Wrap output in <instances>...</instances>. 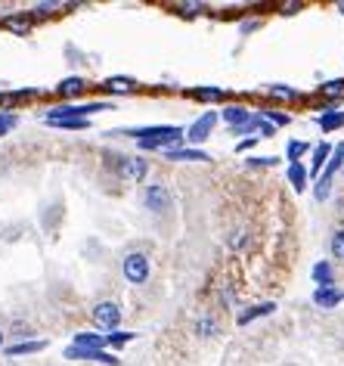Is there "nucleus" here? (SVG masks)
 Instances as JSON below:
<instances>
[{
	"label": "nucleus",
	"mask_w": 344,
	"mask_h": 366,
	"mask_svg": "<svg viewBox=\"0 0 344 366\" xmlns=\"http://www.w3.org/2000/svg\"><path fill=\"white\" fill-rule=\"evenodd\" d=\"M273 165H280V158H276V156H261V158H248V168H273Z\"/></svg>",
	"instance_id": "nucleus-33"
},
{
	"label": "nucleus",
	"mask_w": 344,
	"mask_h": 366,
	"mask_svg": "<svg viewBox=\"0 0 344 366\" xmlns=\"http://www.w3.org/2000/svg\"><path fill=\"white\" fill-rule=\"evenodd\" d=\"M316 124H320L322 131H338L344 124V112H335V109H326L320 118H316Z\"/></svg>",
	"instance_id": "nucleus-17"
},
{
	"label": "nucleus",
	"mask_w": 344,
	"mask_h": 366,
	"mask_svg": "<svg viewBox=\"0 0 344 366\" xmlns=\"http://www.w3.org/2000/svg\"><path fill=\"white\" fill-rule=\"evenodd\" d=\"M344 301V292L338 289V285H316L313 289V304L322 310H332L338 308V304Z\"/></svg>",
	"instance_id": "nucleus-9"
},
{
	"label": "nucleus",
	"mask_w": 344,
	"mask_h": 366,
	"mask_svg": "<svg viewBox=\"0 0 344 366\" xmlns=\"http://www.w3.org/2000/svg\"><path fill=\"white\" fill-rule=\"evenodd\" d=\"M47 348V342H19V344H10L6 354L10 357H22V354H37V351Z\"/></svg>",
	"instance_id": "nucleus-18"
},
{
	"label": "nucleus",
	"mask_w": 344,
	"mask_h": 366,
	"mask_svg": "<svg viewBox=\"0 0 344 366\" xmlns=\"http://www.w3.org/2000/svg\"><path fill=\"white\" fill-rule=\"evenodd\" d=\"M16 124H19V118L12 115V112H0V137H6Z\"/></svg>",
	"instance_id": "nucleus-28"
},
{
	"label": "nucleus",
	"mask_w": 344,
	"mask_h": 366,
	"mask_svg": "<svg viewBox=\"0 0 344 366\" xmlns=\"http://www.w3.org/2000/svg\"><path fill=\"white\" fill-rule=\"evenodd\" d=\"M62 3H37V16H50L53 10H59Z\"/></svg>",
	"instance_id": "nucleus-36"
},
{
	"label": "nucleus",
	"mask_w": 344,
	"mask_h": 366,
	"mask_svg": "<svg viewBox=\"0 0 344 366\" xmlns=\"http://www.w3.org/2000/svg\"><path fill=\"white\" fill-rule=\"evenodd\" d=\"M75 348L103 351L105 348V335H96V332H78V335H75Z\"/></svg>",
	"instance_id": "nucleus-13"
},
{
	"label": "nucleus",
	"mask_w": 344,
	"mask_h": 366,
	"mask_svg": "<svg viewBox=\"0 0 344 366\" xmlns=\"http://www.w3.org/2000/svg\"><path fill=\"white\" fill-rule=\"evenodd\" d=\"M329 156H332V146H329V143H320V146H316V149H313V162H310V177L320 174L322 165L329 162Z\"/></svg>",
	"instance_id": "nucleus-15"
},
{
	"label": "nucleus",
	"mask_w": 344,
	"mask_h": 366,
	"mask_svg": "<svg viewBox=\"0 0 344 366\" xmlns=\"http://www.w3.org/2000/svg\"><path fill=\"white\" fill-rule=\"evenodd\" d=\"M221 118L230 124V128H239V124H246L251 118V112L246 109V106H227V109L221 112Z\"/></svg>",
	"instance_id": "nucleus-12"
},
{
	"label": "nucleus",
	"mask_w": 344,
	"mask_h": 366,
	"mask_svg": "<svg viewBox=\"0 0 344 366\" xmlns=\"http://www.w3.org/2000/svg\"><path fill=\"white\" fill-rule=\"evenodd\" d=\"M295 10H301V3H298V0H292V3H282V13H289V16H292Z\"/></svg>",
	"instance_id": "nucleus-40"
},
{
	"label": "nucleus",
	"mask_w": 344,
	"mask_h": 366,
	"mask_svg": "<svg viewBox=\"0 0 344 366\" xmlns=\"http://www.w3.org/2000/svg\"><path fill=\"white\" fill-rule=\"evenodd\" d=\"M105 88L115 90V93H128V90H134V78H109Z\"/></svg>",
	"instance_id": "nucleus-26"
},
{
	"label": "nucleus",
	"mask_w": 344,
	"mask_h": 366,
	"mask_svg": "<svg viewBox=\"0 0 344 366\" xmlns=\"http://www.w3.org/2000/svg\"><path fill=\"white\" fill-rule=\"evenodd\" d=\"M329 192H332V181H329V177H320V181H316L313 196L320 199V202H326V199H329Z\"/></svg>",
	"instance_id": "nucleus-31"
},
{
	"label": "nucleus",
	"mask_w": 344,
	"mask_h": 366,
	"mask_svg": "<svg viewBox=\"0 0 344 366\" xmlns=\"http://www.w3.org/2000/svg\"><path fill=\"white\" fill-rule=\"evenodd\" d=\"M130 137H137L140 149H177V143L187 140V131L177 128V124H155V128H137L130 131Z\"/></svg>",
	"instance_id": "nucleus-1"
},
{
	"label": "nucleus",
	"mask_w": 344,
	"mask_h": 366,
	"mask_svg": "<svg viewBox=\"0 0 344 366\" xmlns=\"http://www.w3.org/2000/svg\"><path fill=\"white\" fill-rule=\"evenodd\" d=\"M0 344H3V332H0Z\"/></svg>",
	"instance_id": "nucleus-42"
},
{
	"label": "nucleus",
	"mask_w": 344,
	"mask_h": 366,
	"mask_svg": "<svg viewBox=\"0 0 344 366\" xmlns=\"http://www.w3.org/2000/svg\"><path fill=\"white\" fill-rule=\"evenodd\" d=\"M90 317H94V323L99 329H118V323H121V308H118L115 301H99L94 310H90Z\"/></svg>",
	"instance_id": "nucleus-6"
},
{
	"label": "nucleus",
	"mask_w": 344,
	"mask_h": 366,
	"mask_svg": "<svg viewBox=\"0 0 344 366\" xmlns=\"http://www.w3.org/2000/svg\"><path fill=\"white\" fill-rule=\"evenodd\" d=\"M164 156H168L171 162H211V156L202 149H168Z\"/></svg>",
	"instance_id": "nucleus-10"
},
{
	"label": "nucleus",
	"mask_w": 344,
	"mask_h": 366,
	"mask_svg": "<svg viewBox=\"0 0 344 366\" xmlns=\"http://www.w3.org/2000/svg\"><path fill=\"white\" fill-rule=\"evenodd\" d=\"M177 10H183L187 16H196V10H202L198 3H177Z\"/></svg>",
	"instance_id": "nucleus-38"
},
{
	"label": "nucleus",
	"mask_w": 344,
	"mask_h": 366,
	"mask_svg": "<svg viewBox=\"0 0 344 366\" xmlns=\"http://www.w3.org/2000/svg\"><path fill=\"white\" fill-rule=\"evenodd\" d=\"M332 255L344 261V230H335L332 233Z\"/></svg>",
	"instance_id": "nucleus-32"
},
{
	"label": "nucleus",
	"mask_w": 344,
	"mask_h": 366,
	"mask_svg": "<svg viewBox=\"0 0 344 366\" xmlns=\"http://www.w3.org/2000/svg\"><path fill=\"white\" fill-rule=\"evenodd\" d=\"M261 118H267V122L273 124V128H282V124H289V122H292L289 115H282V112H273V109H270V112H264Z\"/></svg>",
	"instance_id": "nucleus-34"
},
{
	"label": "nucleus",
	"mask_w": 344,
	"mask_h": 366,
	"mask_svg": "<svg viewBox=\"0 0 344 366\" xmlns=\"http://www.w3.org/2000/svg\"><path fill=\"white\" fill-rule=\"evenodd\" d=\"M193 97L202 99V103H217V99L227 97V90H223V88H196Z\"/></svg>",
	"instance_id": "nucleus-20"
},
{
	"label": "nucleus",
	"mask_w": 344,
	"mask_h": 366,
	"mask_svg": "<svg viewBox=\"0 0 344 366\" xmlns=\"http://www.w3.org/2000/svg\"><path fill=\"white\" fill-rule=\"evenodd\" d=\"M289 183H292L298 192L307 190V168H304L301 162H292V165H289Z\"/></svg>",
	"instance_id": "nucleus-14"
},
{
	"label": "nucleus",
	"mask_w": 344,
	"mask_h": 366,
	"mask_svg": "<svg viewBox=\"0 0 344 366\" xmlns=\"http://www.w3.org/2000/svg\"><path fill=\"white\" fill-rule=\"evenodd\" d=\"M270 97H276V99H298L301 93H298L295 88H286V84H273V88H267Z\"/></svg>",
	"instance_id": "nucleus-25"
},
{
	"label": "nucleus",
	"mask_w": 344,
	"mask_h": 366,
	"mask_svg": "<svg viewBox=\"0 0 344 366\" xmlns=\"http://www.w3.org/2000/svg\"><path fill=\"white\" fill-rule=\"evenodd\" d=\"M242 245H246V233H233V236H230V249H242Z\"/></svg>",
	"instance_id": "nucleus-35"
},
{
	"label": "nucleus",
	"mask_w": 344,
	"mask_h": 366,
	"mask_svg": "<svg viewBox=\"0 0 344 366\" xmlns=\"http://www.w3.org/2000/svg\"><path fill=\"white\" fill-rule=\"evenodd\" d=\"M137 338V332H121L115 329L112 335H105V344H112V348H124V344H130Z\"/></svg>",
	"instance_id": "nucleus-22"
},
{
	"label": "nucleus",
	"mask_w": 344,
	"mask_h": 366,
	"mask_svg": "<svg viewBox=\"0 0 344 366\" xmlns=\"http://www.w3.org/2000/svg\"><path fill=\"white\" fill-rule=\"evenodd\" d=\"M338 13H344V0H341V3H338Z\"/></svg>",
	"instance_id": "nucleus-41"
},
{
	"label": "nucleus",
	"mask_w": 344,
	"mask_h": 366,
	"mask_svg": "<svg viewBox=\"0 0 344 366\" xmlns=\"http://www.w3.org/2000/svg\"><path fill=\"white\" fill-rule=\"evenodd\" d=\"M307 149H310V143H301V140H292V143H289V149H286L289 162H298V158H301Z\"/></svg>",
	"instance_id": "nucleus-27"
},
{
	"label": "nucleus",
	"mask_w": 344,
	"mask_h": 366,
	"mask_svg": "<svg viewBox=\"0 0 344 366\" xmlns=\"http://www.w3.org/2000/svg\"><path fill=\"white\" fill-rule=\"evenodd\" d=\"M217 112H205L202 118H196L193 124H189V131H187V140L189 143H202V140H208L211 137V131H214V124H217Z\"/></svg>",
	"instance_id": "nucleus-8"
},
{
	"label": "nucleus",
	"mask_w": 344,
	"mask_h": 366,
	"mask_svg": "<svg viewBox=\"0 0 344 366\" xmlns=\"http://www.w3.org/2000/svg\"><path fill=\"white\" fill-rule=\"evenodd\" d=\"M121 270H124V279H128V283L143 285L149 279V258L143 255V251H130V255H124Z\"/></svg>",
	"instance_id": "nucleus-4"
},
{
	"label": "nucleus",
	"mask_w": 344,
	"mask_h": 366,
	"mask_svg": "<svg viewBox=\"0 0 344 366\" xmlns=\"http://www.w3.org/2000/svg\"><path fill=\"white\" fill-rule=\"evenodd\" d=\"M109 168H115V174L128 183H140L146 181V171H149V162H143L140 156H109Z\"/></svg>",
	"instance_id": "nucleus-3"
},
{
	"label": "nucleus",
	"mask_w": 344,
	"mask_h": 366,
	"mask_svg": "<svg viewBox=\"0 0 344 366\" xmlns=\"http://www.w3.org/2000/svg\"><path fill=\"white\" fill-rule=\"evenodd\" d=\"M257 134H264V137H273V134H276V128L267 122V118H261V131H257Z\"/></svg>",
	"instance_id": "nucleus-37"
},
{
	"label": "nucleus",
	"mask_w": 344,
	"mask_h": 366,
	"mask_svg": "<svg viewBox=\"0 0 344 366\" xmlns=\"http://www.w3.org/2000/svg\"><path fill=\"white\" fill-rule=\"evenodd\" d=\"M257 140H261V137H248V140H242V143H236V149H239V152H246V149H251V146L257 143Z\"/></svg>",
	"instance_id": "nucleus-39"
},
{
	"label": "nucleus",
	"mask_w": 344,
	"mask_h": 366,
	"mask_svg": "<svg viewBox=\"0 0 344 366\" xmlns=\"http://www.w3.org/2000/svg\"><path fill=\"white\" fill-rule=\"evenodd\" d=\"M273 310H276V304H273V301H264V304H255V308H248V310H242V314H239V320H236V323H239V326H248L251 320H257V317H270V314H273Z\"/></svg>",
	"instance_id": "nucleus-11"
},
{
	"label": "nucleus",
	"mask_w": 344,
	"mask_h": 366,
	"mask_svg": "<svg viewBox=\"0 0 344 366\" xmlns=\"http://www.w3.org/2000/svg\"><path fill=\"white\" fill-rule=\"evenodd\" d=\"M196 332H198L202 338H214V335H217V320H214V317H208V314H205L202 320L196 323Z\"/></svg>",
	"instance_id": "nucleus-23"
},
{
	"label": "nucleus",
	"mask_w": 344,
	"mask_h": 366,
	"mask_svg": "<svg viewBox=\"0 0 344 366\" xmlns=\"http://www.w3.org/2000/svg\"><path fill=\"white\" fill-rule=\"evenodd\" d=\"M53 90L62 93V97H78V93L84 90V78H65V81H59Z\"/></svg>",
	"instance_id": "nucleus-19"
},
{
	"label": "nucleus",
	"mask_w": 344,
	"mask_h": 366,
	"mask_svg": "<svg viewBox=\"0 0 344 366\" xmlns=\"http://www.w3.org/2000/svg\"><path fill=\"white\" fill-rule=\"evenodd\" d=\"M341 165H344V143H338V146L332 149V156H329V162H326V171H322V177H329V181H332V177L341 171Z\"/></svg>",
	"instance_id": "nucleus-16"
},
{
	"label": "nucleus",
	"mask_w": 344,
	"mask_h": 366,
	"mask_svg": "<svg viewBox=\"0 0 344 366\" xmlns=\"http://www.w3.org/2000/svg\"><path fill=\"white\" fill-rule=\"evenodd\" d=\"M109 109H112V103H81V106L69 103V106H53V109L44 112V122L56 124V122H75V118H87V122H90V115H94V112H109Z\"/></svg>",
	"instance_id": "nucleus-2"
},
{
	"label": "nucleus",
	"mask_w": 344,
	"mask_h": 366,
	"mask_svg": "<svg viewBox=\"0 0 344 366\" xmlns=\"http://www.w3.org/2000/svg\"><path fill=\"white\" fill-rule=\"evenodd\" d=\"M320 93L322 97H329V99H338L341 93H344V78H335V81H326L320 88Z\"/></svg>",
	"instance_id": "nucleus-24"
},
{
	"label": "nucleus",
	"mask_w": 344,
	"mask_h": 366,
	"mask_svg": "<svg viewBox=\"0 0 344 366\" xmlns=\"http://www.w3.org/2000/svg\"><path fill=\"white\" fill-rule=\"evenodd\" d=\"M143 202H146V208L152 215H168L171 211V190L164 183H149Z\"/></svg>",
	"instance_id": "nucleus-5"
},
{
	"label": "nucleus",
	"mask_w": 344,
	"mask_h": 366,
	"mask_svg": "<svg viewBox=\"0 0 344 366\" xmlns=\"http://www.w3.org/2000/svg\"><path fill=\"white\" fill-rule=\"evenodd\" d=\"M313 279H316L320 285H335V279H332V264H329V261H320V264H316V267H313Z\"/></svg>",
	"instance_id": "nucleus-21"
},
{
	"label": "nucleus",
	"mask_w": 344,
	"mask_h": 366,
	"mask_svg": "<svg viewBox=\"0 0 344 366\" xmlns=\"http://www.w3.org/2000/svg\"><path fill=\"white\" fill-rule=\"evenodd\" d=\"M3 25H10V28H12V31H19V35H28V28H31L28 19H19V16H6V19H3Z\"/></svg>",
	"instance_id": "nucleus-29"
},
{
	"label": "nucleus",
	"mask_w": 344,
	"mask_h": 366,
	"mask_svg": "<svg viewBox=\"0 0 344 366\" xmlns=\"http://www.w3.org/2000/svg\"><path fill=\"white\" fill-rule=\"evenodd\" d=\"M53 128H62V131H87L90 122H87V118H75V122H56Z\"/></svg>",
	"instance_id": "nucleus-30"
},
{
	"label": "nucleus",
	"mask_w": 344,
	"mask_h": 366,
	"mask_svg": "<svg viewBox=\"0 0 344 366\" xmlns=\"http://www.w3.org/2000/svg\"><path fill=\"white\" fill-rule=\"evenodd\" d=\"M65 360H96V363H105V366H118L115 354H109V351H90V348H75V344H69L65 348Z\"/></svg>",
	"instance_id": "nucleus-7"
}]
</instances>
